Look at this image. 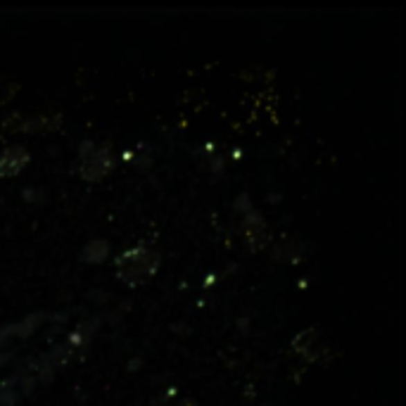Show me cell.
<instances>
[{
	"label": "cell",
	"mask_w": 406,
	"mask_h": 406,
	"mask_svg": "<svg viewBox=\"0 0 406 406\" xmlns=\"http://www.w3.org/2000/svg\"><path fill=\"white\" fill-rule=\"evenodd\" d=\"M119 278H124L126 283H131V285H136V283L145 281L148 276L155 274V269H157L159 264V257L155 252H150V249H129V252H124L119 257Z\"/></svg>",
	"instance_id": "1"
},
{
	"label": "cell",
	"mask_w": 406,
	"mask_h": 406,
	"mask_svg": "<svg viewBox=\"0 0 406 406\" xmlns=\"http://www.w3.org/2000/svg\"><path fill=\"white\" fill-rule=\"evenodd\" d=\"M26 152L21 148H12V150H5V155L0 157V176H12L21 166L26 164Z\"/></svg>",
	"instance_id": "2"
}]
</instances>
